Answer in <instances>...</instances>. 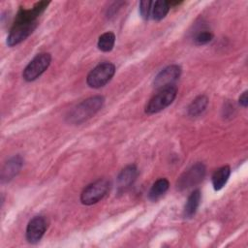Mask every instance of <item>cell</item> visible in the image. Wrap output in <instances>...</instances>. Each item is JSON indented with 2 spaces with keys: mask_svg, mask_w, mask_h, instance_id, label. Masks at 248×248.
<instances>
[{
  "mask_svg": "<svg viewBox=\"0 0 248 248\" xmlns=\"http://www.w3.org/2000/svg\"><path fill=\"white\" fill-rule=\"evenodd\" d=\"M104 102L105 99L102 96H93L82 101L68 113V121L73 124H80L86 121L99 111Z\"/></svg>",
  "mask_w": 248,
  "mask_h": 248,
  "instance_id": "6da1fadb",
  "label": "cell"
},
{
  "mask_svg": "<svg viewBox=\"0 0 248 248\" xmlns=\"http://www.w3.org/2000/svg\"><path fill=\"white\" fill-rule=\"evenodd\" d=\"M176 95L177 87L175 85L159 89V92L156 93L146 104L144 109L145 113L153 114L165 109L174 101Z\"/></svg>",
  "mask_w": 248,
  "mask_h": 248,
  "instance_id": "7a4b0ae2",
  "label": "cell"
},
{
  "mask_svg": "<svg viewBox=\"0 0 248 248\" xmlns=\"http://www.w3.org/2000/svg\"><path fill=\"white\" fill-rule=\"evenodd\" d=\"M115 66L110 62H103L89 72L86 82L91 88H100L106 85L114 76Z\"/></svg>",
  "mask_w": 248,
  "mask_h": 248,
  "instance_id": "3957f363",
  "label": "cell"
},
{
  "mask_svg": "<svg viewBox=\"0 0 248 248\" xmlns=\"http://www.w3.org/2000/svg\"><path fill=\"white\" fill-rule=\"evenodd\" d=\"M109 190V181L100 178L86 186L80 194V202L85 205H92L102 200Z\"/></svg>",
  "mask_w": 248,
  "mask_h": 248,
  "instance_id": "277c9868",
  "label": "cell"
},
{
  "mask_svg": "<svg viewBox=\"0 0 248 248\" xmlns=\"http://www.w3.org/2000/svg\"><path fill=\"white\" fill-rule=\"evenodd\" d=\"M51 55L48 52H42L37 54L24 68L22 77L26 81H33L37 79L50 65Z\"/></svg>",
  "mask_w": 248,
  "mask_h": 248,
  "instance_id": "5b68a950",
  "label": "cell"
},
{
  "mask_svg": "<svg viewBox=\"0 0 248 248\" xmlns=\"http://www.w3.org/2000/svg\"><path fill=\"white\" fill-rule=\"evenodd\" d=\"M38 26V20L36 21H16L15 20L14 25L7 37V45L14 46L24 41L29 37Z\"/></svg>",
  "mask_w": 248,
  "mask_h": 248,
  "instance_id": "8992f818",
  "label": "cell"
},
{
  "mask_svg": "<svg viewBox=\"0 0 248 248\" xmlns=\"http://www.w3.org/2000/svg\"><path fill=\"white\" fill-rule=\"evenodd\" d=\"M205 175V167L202 163H197L187 170L177 180L176 186L179 190H185L200 183Z\"/></svg>",
  "mask_w": 248,
  "mask_h": 248,
  "instance_id": "52a82bcc",
  "label": "cell"
},
{
  "mask_svg": "<svg viewBox=\"0 0 248 248\" xmlns=\"http://www.w3.org/2000/svg\"><path fill=\"white\" fill-rule=\"evenodd\" d=\"M180 75V66L170 65L158 73V75L154 78L153 84L157 89H162L170 85H174V82L179 78Z\"/></svg>",
  "mask_w": 248,
  "mask_h": 248,
  "instance_id": "ba28073f",
  "label": "cell"
},
{
  "mask_svg": "<svg viewBox=\"0 0 248 248\" xmlns=\"http://www.w3.org/2000/svg\"><path fill=\"white\" fill-rule=\"evenodd\" d=\"M47 229V222L44 216L33 217L26 228V239L29 243H37L44 236Z\"/></svg>",
  "mask_w": 248,
  "mask_h": 248,
  "instance_id": "9c48e42d",
  "label": "cell"
},
{
  "mask_svg": "<svg viewBox=\"0 0 248 248\" xmlns=\"http://www.w3.org/2000/svg\"><path fill=\"white\" fill-rule=\"evenodd\" d=\"M138 176V169L136 165H129L125 167L117 176V188L119 191H125L129 188Z\"/></svg>",
  "mask_w": 248,
  "mask_h": 248,
  "instance_id": "30bf717a",
  "label": "cell"
},
{
  "mask_svg": "<svg viewBox=\"0 0 248 248\" xmlns=\"http://www.w3.org/2000/svg\"><path fill=\"white\" fill-rule=\"evenodd\" d=\"M22 158L19 155L12 157L6 164L4 165L1 172V178L2 181H10L13 179L20 170L22 167Z\"/></svg>",
  "mask_w": 248,
  "mask_h": 248,
  "instance_id": "8fae6325",
  "label": "cell"
},
{
  "mask_svg": "<svg viewBox=\"0 0 248 248\" xmlns=\"http://www.w3.org/2000/svg\"><path fill=\"white\" fill-rule=\"evenodd\" d=\"M200 202H201V192L200 190H195L193 191L186 202V204L184 206V211H183V215L185 218H192L197 210L198 207L200 205Z\"/></svg>",
  "mask_w": 248,
  "mask_h": 248,
  "instance_id": "7c38bea8",
  "label": "cell"
},
{
  "mask_svg": "<svg viewBox=\"0 0 248 248\" xmlns=\"http://www.w3.org/2000/svg\"><path fill=\"white\" fill-rule=\"evenodd\" d=\"M231 174V168L229 166H223L216 170L212 174V185L214 190H221L227 183Z\"/></svg>",
  "mask_w": 248,
  "mask_h": 248,
  "instance_id": "4fadbf2b",
  "label": "cell"
},
{
  "mask_svg": "<svg viewBox=\"0 0 248 248\" xmlns=\"http://www.w3.org/2000/svg\"><path fill=\"white\" fill-rule=\"evenodd\" d=\"M169 186H170V182L167 178L157 179L153 183V185L151 186L148 192V199L152 202H156L168 191Z\"/></svg>",
  "mask_w": 248,
  "mask_h": 248,
  "instance_id": "5bb4252c",
  "label": "cell"
},
{
  "mask_svg": "<svg viewBox=\"0 0 248 248\" xmlns=\"http://www.w3.org/2000/svg\"><path fill=\"white\" fill-rule=\"evenodd\" d=\"M208 105V99L205 95H200L195 98L188 107V114L191 116H198L202 113Z\"/></svg>",
  "mask_w": 248,
  "mask_h": 248,
  "instance_id": "9a60e30c",
  "label": "cell"
},
{
  "mask_svg": "<svg viewBox=\"0 0 248 248\" xmlns=\"http://www.w3.org/2000/svg\"><path fill=\"white\" fill-rule=\"evenodd\" d=\"M169 1H153L151 17L155 20L163 19L170 11Z\"/></svg>",
  "mask_w": 248,
  "mask_h": 248,
  "instance_id": "2e32d148",
  "label": "cell"
},
{
  "mask_svg": "<svg viewBox=\"0 0 248 248\" xmlns=\"http://www.w3.org/2000/svg\"><path fill=\"white\" fill-rule=\"evenodd\" d=\"M114 43H115V35L112 32H106L103 33L98 40L97 46L98 48L104 52H108L110 51L113 46H114Z\"/></svg>",
  "mask_w": 248,
  "mask_h": 248,
  "instance_id": "e0dca14e",
  "label": "cell"
},
{
  "mask_svg": "<svg viewBox=\"0 0 248 248\" xmlns=\"http://www.w3.org/2000/svg\"><path fill=\"white\" fill-rule=\"evenodd\" d=\"M153 1H140V14L143 19H148L151 17V11H152Z\"/></svg>",
  "mask_w": 248,
  "mask_h": 248,
  "instance_id": "ac0fdd59",
  "label": "cell"
},
{
  "mask_svg": "<svg viewBox=\"0 0 248 248\" xmlns=\"http://www.w3.org/2000/svg\"><path fill=\"white\" fill-rule=\"evenodd\" d=\"M213 39V34L209 31H202L199 32L195 37V44L198 46L206 45L211 42Z\"/></svg>",
  "mask_w": 248,
  "mask_h": 248,
  "instance_id": "d6986e66",
  "label": "cell"
},
{
  "mask_svg": "<svg viewBox=\"0 0 248 248\" xmlns=\"http://www.w3.org/2000/svg\"><path fill=\"white\" fill-rule=\"evenodd\" d=\"M247 94L248 92L247 91H244L240 96H239V104L243 107V108H246L247 105H248V97H247Z\"/></svg>",
  "mask_w": 248,
  "mask_h": 248,
  "instance_id": "ffe728a7",
  "label": "cell"
}]
</instances>
